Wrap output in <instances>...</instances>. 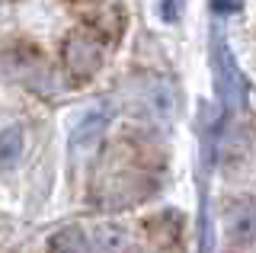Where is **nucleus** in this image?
I'll return each instance as SVG.
<instances>
[{
  "instance_id": "nucleus-1",
  "label": "nucleus",
  "mask_w": 256,
  "mask_h": 253,
  "mask_svg": "<svg viewBox=\"0 0 256 253\" xmlns=\"http://www.w3.org/2000/svg\"><path fill=\"white\" fill-rule=\"evenodd\" d=\"M100 64H102V48L93 36L74 32L64 38V68H68V74H74L77 80H86L100 70Z\"/></svg>"
},
{
  "instance_id": "nucleus-2",
  "label": "nucleus",
  "mask_w": 256,
  "mask_h": 253,
  "mask_svg": "<svg viewBox=\"0 0 256 253\" xmlns=\"http://www.w3.org/2000/svg\"><path fill=\"white\" fill-rule=\"evenodd\" d=\"M224 234H228L230 244H240V247L256 240V205H253V199H234L228 205Z\"/></svg>"
},
{
  "instance_id": "nucleus-3",
  "label": "nucleus",
  "mask_w": 256,
  "mask_h": 253,
  "mask_svg": "<svg viewBox=\"0 0 256 253\" xmlns=\"http://www.w3.org/2000/svg\"><path fill=\"white\" fill-rule=\"evenodd\" d=\"M90 253H134V244H132L125 228L100 224L90 237Z\"/></svg>"
},
{
  "instance_id": "nucleus-4",
  "label": "nucleus",
  "mask_w": 256,
  "mask_h": 253,
  "mask_svg": "<svg viewBox=\"0 0 256 253\" xmlns=\"http://www.w3.org/2000/svg\"><path fill=\"white\" fill-rule=\"evenodd\" d=\"M218 61H221V93H224V100H228V106L237 109L240 100H244V77H240V70L234 64V58H230L228 45H221Z\"/></svg>"
},
{
  "instance_id": "nucleus-5",
  "label": "nucleus",
  "mask_w": 256,
  "mask_h": 253,
  "mask_svg": "<svg viewBox=\"0 0 256 253\" xmlns=\"http://www.w3.org/2000/svg\"><path fill=\"white\" fill-rule=\"evenodd\" d=\"M106 122H109V106H100V109H93V112H86L77 122V128L70 132V144H74V148L90 144V141L106 128Z\"/></svg>"
},
{
  "instance_id": "nucleus-6",
  "label": "nucleus",
  "mask_w": 256,
  "mask_h": 253,
  "mask_svg": "<svg viewBox=\"0 0 256 253\" xmlns=\"http://www.w3.org/2000/svg\"><path fill=\"white\" fill-rule=\"evenodd\" d=\"M48 253H90V240L80 228H61L48 237Z\"/></svg>"
},
{
  "instance_id": "nucleus-7",
  "label": "nucleus",
  "mask_w": 256,
  "mask_h": 253,
  "mask_svg": "<svg viewBox=\"0 0 256 253\" xmlns=\"http://www.w3.org/2000/svg\"><path fill=\"white\" fill-rule=\"evenodd\" d=\"M22 154V128L20 125H10V128L0 132V164L4 167H13Z\"/></svg>"
}]
</instances>
